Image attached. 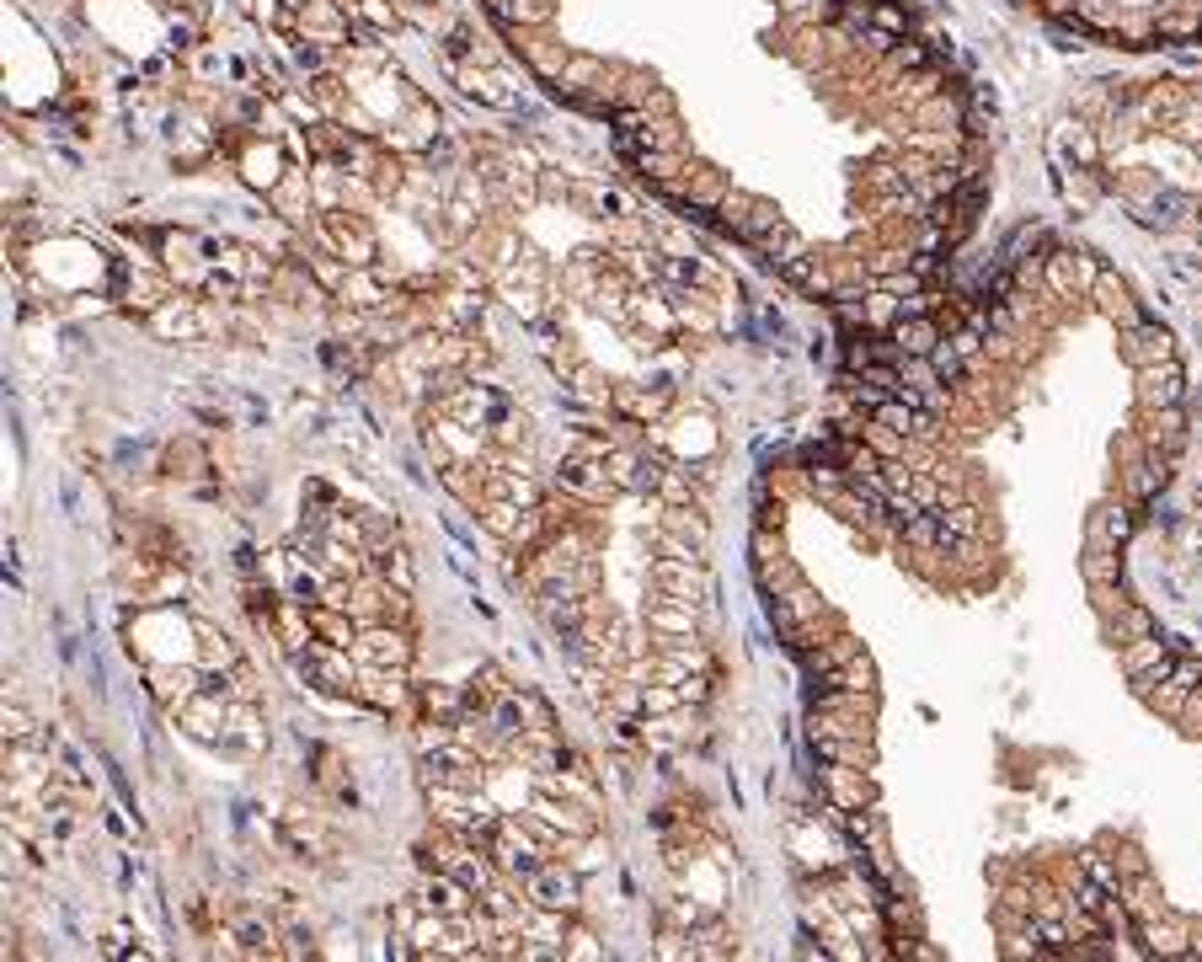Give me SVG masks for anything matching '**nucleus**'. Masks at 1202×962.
<instances>
[{"label":"nucleus","mask_w":1202,"mask_h":962,"mask_svg":"<svg viewBox=\"0 0 1202 962\" xmlns=\"http://www.w3.org/2000/svg\"><path fill=\"white\" fill-rule=\"evenodd\" d=\"M1080 17H1085L1090 27H1112V33H1117V22H1122L1117 11L1106 6V0H1080Z\"/></svg>","instance_id":"8fccbe9b"},{"label":"nucleus","mask_w":1202,"mask_h":962,"mask_svg":"<svg viewBox=\"0 0 1202 962\" xmlns=\"http://www.w3.org/2000/svg\"><path fill=\"white\" fill-rule=\"evenodd\" d=\"M754 551H759V562H775V556H780V540H770V535H754Z\"/></svg>","instance_id":"864d4df0"},{"label":"nucleus","mask_w":1202,"mask_h":962,"mask_svg":"<svg viewBox=\"0 0 1202 962\" xmlns=\"http://www.w3.org/2000/svg\"><path fill=\"white\" fill-rule=\"evenodd\" d=\"M1085 578L1096 583V588H1106V583H1117L1122 578V562H1117V546H1090L1085 551Z\"/></svg>","instance_id":"72a5a7b5"},{"label":"nucleus","mask_w":1202,"mask_h":962,"mask_svg":"<svg viewBox=\"0 0 1202 962\" xmlns=\"http://www.w3.org/2000/svg\"><path fill=\"white\" fill-rule=\"evenodd\" d=\"M941 514V530L946 535H962V540H978V530H983V519H978V508L973 503H962V498H951V503H941L935 508Z\"/></svg>","instance_id":"c85d7f7f"},{"label":"nucleus","mask_w":1202,"mask_h":962,"mask_svg":"<svg viewBox=\"0 0 1202 962\" xmlns=\"http://www.w3.org/2000/svg\"><path fill=\"white\" fill-rule=\"evenodd\" d=\"M823 786H829L834 808H861V802L871 797V786L861 781V770H855V765H834V770H823Z\"/></svg>","instance_id":"aec40b11"},{"label":"nucleus","mask_w":1202,"mask_h":962,"mask_svg":"<svg viewBox=\"0 0 1202 962\" xmlns=\"http://www.w3.org/2000/svg\"><path fill=\"white\" fill-rule=\"evenodd\" d=\"M535 813L561 834V840H588V834H593V813H588V808H572V802L561 797V791H545V786H540Z\"/></svg>","instance_id":"9b49d317"},{"label":"nucleus","mask_w":1202,"mask_h":962,"mask_svg":"<svg viewBox=\"0 0 1202 962\" xmlns=\"http://www.w3.org/2000/svg\"><path fill=\"white\" fill-rule=\"evenodd\" d=\"M647 626L663 631V636H690L695 631V604H679V599H663L647 610Z\"/></svg>","instance_id":"393cba45"},{"label":"nucleus","mask_w":1202,"mask_h":962,"mask_svg":"<svg viewBox=\"0 0 1202 962\" xmlns=\"http://www.w3.org/2000/svg\"><path fill=\"white\" fill-rule=\"evenodd\" d=\"M268 631L278 636V647H284V653H294V658H300V653H310V647L321 642V636H316V626H310V610H305L300 599H289V594L273 604Z\"/></svg>","instance_id":"6e6552de"},{"label":"nucleus","mask_w":1202,"mask_h":962,"mask_svg":"<svg viewBox=\"0 0 1202 962\" xmlns=\"http://www.w3.org/2000/svg\"><path fill=\"white\" fill-rule=\"evenodd\" d=\"M353 658L364 663V669H407V663H412V642H407V631H401V626L374 620V626L358 631Z\"/></svg>","instance_id":"20e7f679"},{"label":"nucleus","mask_w":1202,"mask_h":962,"mask_svg":"<svg viewBox=\"0 0 1202 962\" xmlns=\"http://www.w3.org/2000/svg\"><path fill=\"white\" fill-rule=\"evenodd\" d=\"M1096 294H1101V310H1106V316H1117L1122 321V327H1133V300H1128V284H1122V278H1112V273H1101L1096 278Z\"/></svg>","instance_id":"c756f323"},{"label":"nucleus","mask_w":1202,"mask_h":962,"mask_svg":"<svg viewBox=\"0 0 1202 962\" xmlns=\"http://www.w3.org/2000/svg\"><path fill=\"white\" fill-rule=\"evenodd\" d=\"M1080 877H1090V882H1101L1106 893H1117L1122 898V882H1117V866L1112 861H1101L1096 850H1080Z\"/></svg>","instance_id":"37998d69"},{"label":"nucleus","mask_w":1202,"mask_h":962,"mask_svg":"<svg viewBox=\"0 0 1202 962\" xmlns=\"http://www.w3.org/2000/svg\"><path fill=\"white\" fill-rule=\"evenodd\" d=\"M300 65H310V70H321V65H326V54H321V49H316V43H310V38L300 43Z\"/></svg>","instance_id":"6e6d98bb"},{"label":"nucleus","mask_w":1202,"mask_h":962,"mask_svg":"<svg viewBox=\"0 0 1202 962\" xmlns=\"http://www.w3.org/2000/svg\"><path fill=\"white\" fill-rule=\"evenodd\" d=\"M610 481L620 492H636V498H647V492H658L663 487V471H652V460L647 455H636V449H610Z\"/></svg>","instance_id":"f8f14e48"},{"label":"nucleus","mask_w":1202,"mask_h":962,"mask_svg":"<svg viewBox=\"0 0 1202 962\" xmlns=\"http://www.w3.org/2000/svg\"><path fill=\"white\" fill-rule=\"evenodd\" d=\"M1133 535V514L1122 503H1106L1096 519H1090V546H1122Z\"/></svg>","instance_id":"412c9836"},{"label":"nucleus","mask_w":1202,"mask_h":962,"mask_svg":"<svg viewBox=\"0 0 1202 962\" xmlns=\"http://www.w3.org/2000/svg\"><path fill=\"white\" fill-rule=\"evenodd\" d=\"M417 904L433 909V914H449V920H465V914L476 909V893L465 888L460 877L433 872V877H423V888H417Z\"/></svg>","instance_id":"9d476101"},{"label":"nucleus","mask_w":1202,"mask_h":962,"mask_svg":"<svg viewBox=\"0 0 1202 962\" xmlns=\"http://www.w3.org/2000/svg\"><path fill=\"white\" fill-rule=\"evenodd\" d=\"M893 343H898L903 359H930L935 343H941V332H935V321H925V316H898Z\"/></svg>","instance_id":"f3484780"},{"label":"nucleus","mask_w":1202,"mask_h":962,"mask_svg":"<svg viewBox=\"0 0 1202 962\" xmlns=\"http://www.w3.org/2000/svg\"><path fill=\"white\" fill-rule=\"evenodd\" d=\"M850 658H861V642H855V636H845V631H839V636H829V642H818V647H807V653H802V663H807V674H813V679H829V674H839Z\"/></svg>","instance_id":"dca6fc26"},{"label":"nucleus","mask_w":1202,"mask_h":962,"mask_svg":"<svg viewBox=\"0 0 1202 962\" xmlns=\"http://www.w3.org/2000/svg\"><path fill=\"white\" fill-rule=\"evenodd\" d=\"M930 369H935L941 380H962V375H967V359H962L957 348H951V337H941V343H935V353H930Z\"/></svg>","instance_id":"a18cd8bd"},{"label":"nucleus","mask_w":1202,"mask_h":962,"mask_svg":"<svg viewBox=\"0 0 1202 962\" xmlns=\"http://www.w3.org/2000/svg\"><path fill=\"white\" fill-rule=\"evenodd\" d=\"M951 348H957L962 359H973V353L983 348V337H978V332H957V337H951Z\"/></svg>","instance_id":"603ef678"},{"label":"nucleus","mask_w":1202,"mask_h":962,"mask_svg":"<svg viewBox=\"0 0 1202 962\" xmlns=\"http://www.w3.org/2000/svg\"><path fill=\"white\" fill-rule=\"evenodd\" d=\"M150 690L161 695V701H166L171 711H177V706L187 701V695H198V690H204V679H198L193 669H150Z\"/></svg>","instance_id":"6ab92c4d"},{"label":"nucleus","mask_w":1202,"mask_h":962,"mask_svg":"<svg viewBox=\"0 0 1202 962\" xmlns=\"http://www.w3.org/2000/svg\"><path fill=\"white\" fill-rule=\"evenodd\" d=\"M823 685H839V690H855V695H877V669H871V658H850L839 674H829Z\"/></svg>","instance_id":"7c9ffc66"},{"label":"nucleus","mask_w":1202,"mask_h":962,"mask_svg":"<svg viewBox=\"0 0 1202 962\" xmlns=\"http://www.w3.org/2000/svg\"><path fill=\"white\" fill-rule=\"evenodd\" d=\"M813 749L829 759V765H855V770L871 765V743L866 738H818L813 733Z\"/></svg>","instance_id":"a878e982"},{"label":"nucleus","mask_w":1202,"mask_h":962,"mask_svg":"<svg viewBox=\"0 0 1202 962\" xmlns=\"http://www.w3.org/2000/svg\"><path fill=\"white\" fill-rule=\"evenodd\" d=\"M524 898L535 909H561V914H572L577 909V872H567L561 861H545L540 872H529L524 877Z\"/></svg>","instance_id":"423d86ee"},{"label":"nucleus","mask_w":1202,"mask_h":962,"mask_svg":"<svg viewBox=\"0 0 1202 962\" xmlns=\"http://www.w3.org/2000/svg\"><path fill=\"white\" fill-rule=\"evenodd\" d=\"M177 717V727H187L198 743H225V727H230V695L204 685L198 695H187V701L171 711Z\"/></svg>","instance_id":"7ed1b4c3"},{"label":"nucleus","mask_w":1202,"mask_h":962,"mask_svg":"<svg viewBox=\"0 0 1202 962\" xmlns=\"http://www.w3.org/2000/svg\"><path fill=\"white\" fill-rule=\"evenodd\" d=\"M519 695V711H524V738L529 733H551V706L540 701V695H529V690H513Z\"/></svg>","instance_id":"c03bdc74"},{"label":"nucleus","mask_w":1202,"mask_h":962,"mask_svg":"<svg viewBox=\"0 0 1202 962\" xmlns=\"http://www.w3.org/2000/svg\"><path fill=\"white\" fill-rule=\"evenodd\" d=\"M1138 375H1144V385H1138V401H1144V407L1149 412H1160V407H1176V401H1181V369L1176 364H1149V369H1138Z\"/></svg>","instance_id":"2eb2a0df"},{"label":"nucleus","mask_w":1202,"mask_h":962,"mask_svg":"<svg viewBox=\"0 0 1202 962\" xmlns=\"http://www.w3.org/2000/svg\"><path fill=\"white\" fill-rule=\"evenodd\" d=\"M246 952H273V925L257 920V914H246V920H236V930H230Z\"/></svg>","instance_id":"ea45409f"},{"label":"nucleus","mask_w":1202,"mask_h":962,"mask_svg":"<svg viewBox=\"0 0 1202 962\" xmlns=\"http://www.w3.org/2000/svg\"><path fill=\"white\" fill-rule=\"evenodd\" d=\"M460 91H465V97H481L487 107H503V113H513V107H519V97H513V91H503V81H497V75H487V70H460Z\"/></svg>","instance_id":"4be33fe9"},{"label":"nucleus","mask_w":1202,"mask_h":962,"mask_svg":"<svg viewBox=\"0 0 1202 962\" xmlns=\"http://www.w3.org/2000/svg\"><path fill=\"white\" fill-rule=\"evenodd\" d=\"M358 701H369L374 711H396L407 701V669H364L358 663Z\"/></svg>","instance_id":"ddd939ff"},{"label":"nucleus","mask_w":1202,"mask_h":962,"mask_svg":"<svg viewBox=\"0 0 1202 962\" xmlns=\"http://www.w3.org/2000/svg\"><path fill=\"white\" fill-rule=\"evenodd\" d=\"M0 727H6V743H27V738H38V733H43V727L33 722V711H27V706H17V701L6 706V717H0Z\"/></svg>","instance_id":"79ce46f5"},{"label":"nucleus","mask_w":1202,"mask_h":962,"mask_svg":"<svg viewBox=\"0 0 1202 962\" xmlns=\"http://www.w3.org/2000/svg\"><path fill=\"white\" fill-rule=\"evenodd\" d=\"M1138 930H1144V941H1149V952H1160V957H1176V952H1186V930L1181 925H1160V920H1154V914H1144V920H1138Z\"/></svg>","instance_id":"2f4dec72"},{"label":"nucleus","mask_w":1202,"mask_h":962,"mask_svg":"<svg viewBox=\"0 0 1202 962\" xmlns=\"http://www.w3.org/2000/svg\"><path fill=\"white\" fill-rule=\"evenodd\" d=\"M716 209H722V225H727V230H738V236H748V241L770 236V230L780 225L775 204H764V198H748V193H727Z\"/></svg>","instance_id":"1a4fd4ad"},{"label":"nucleus","mask_w":1202,"mask_h":962,"mask_svg":"<svg viewBox=\"0 0 1202 962\" xmlns=\"http://www.w3.org/2000/svg\"><path fill=\"white\" fill-rule=\"evenodd\" d=\"M652 588L663 599H679V604H706L711 599V578L700 572V562H679V556H658L652 562Z\"/></svg>","instance_id":"39448f33"},{"label":"nucleus","mask_w":1202,"mask_h":962,"mask_svg":"<svg viewBox=\"0 0 1202 962\" xmlns=\"http://www.w3.org/2000/svg\"><path fill=\"white\" fill-rule=\"evenodd\" d=\"M171 6H182V11H187V6H198V0H171Z\"/></svg>","instance_id":"13d9d810"},{"label":"nucleus","mask_w":1202,"mask_h":962,"mask_svg":"<svg viewBox=\"0 0 1202 962\" xmlns=\"http://www.w3.org/2000/svg\"><path fill=\"white\" fill-rule=\"evenodd\" d=\"M636 166H642V177H652V182H679V172H684L679 150H642Z\"/></svg>","instance_id":"f704fd0d"},{"label":"nucleus","mask_w":1202,"mask_h":962,"mask_svg":"<svg viewBox=\"0 0 1202 962\" xmlns=\"http://www.w3.org/2000/svg\"><path fill=\"white\" fill-rule=\"evenodd\" d=\"M225 749H241V754H257L262 749V727L252 717V706L230 701V727H225Z\"/></svg>","instance_id":"b1692460"},{"label":"nucleus","mask_w":1202,"mask_h":962,"mask_svg":"<svg viewBox=\"0 0 1202 962\" xmlns=\"http://www.w3.org/2000/svg\"><path fill=\"white\" fill-rule=\"evenodd\" d=\"M198 642H204V663H209V674H220V669H230V663H236V647L225 642V631L198 626Z\"/></svg>","instance_id":"58836bf2"},{"label":"nucleus","mask_w":1202,"mask_h":962,"mask_svg":"<svg viewBox=\"0 0 1202 962\" xmlns=\"http://www.w3.org/2000/svg\"><path fill=\"white\" fill-rule=\"evenodd\" d=\"M1122 359H1128L1133 369L1165 364V359H1170V332L1154 327V321H1133V327L1122 332Z\"/></svg>","instance_id":"4468645a"},{"label":"nucleus","mask_w":1202,"mask_h":962,"mask_svg":"<svg viewBox=\"0 0 1202 962\" xmlns=\"http://www.w3.org/2000/svg\"><path fill=\"white\" fill-rule=\"evenodd\" d=\"M898 535H903V546H914V551H935V540H941V514L925 508V514H914L909 524H898Z\"/></svg>","instance_id":"473e14b6"},{"label":"nucleus","mask_w":1202,"mask_h":962,"mask_svg":"<svg viewBox=\"0 0 1202 962\" xmlns=\"http://www.w3.org/2000/svg\"><path fill=\"white\" fill-rule=\"evenodd\" d=\"M155 332H161V337H198V316H193V310L166 305V310H155Z\"/></svg>","instance_id":"a19ab883"},{"label":"nucleus","mask_w":1202,"mask_h":962,"mask_svg":"<svg viewBox=\"0 0 1202 962\" xmlns=\"http://www.w3.org/2000/svg\"><path fill=\"white\" fill-rule=\"evenodd\" d=\"M342 300L358 305V310H380V305H385V289H380V278L353 273V278H342Z\"/></svg>","instance_id":"e433bc0d"},{"label":"nucleus","mask_w":1202,"mask_h":962,"mask_svg":"<svg viewBox=\"0 0 1202 962\" xmlns=\"http://www.w3.org/2000/svg\"><path fill=\"white\" fill-rule=\"evenodd\" d=\"M684 711L679 685H642V717H674Z\"/></svg>","instance_id":"4c0bfd02"},{"label":"nucleus","mask_w":1202,"mask_h":962,"mask_svg":"<svg viewBox=\"0 0 1202 962\" xmlns=\"http://www.w3.org/2000/svg\"><path fill=\"white\" fill-rule=\"evenodd\" d=\"M759 578H764V588H770V594H786L791 583H802V578H796V567H791V562H780V556L759 567Z\"/></svg>","instance_id":"de8ad7c7"},{"label":"nucleus","mask_w":1202,"mask_h":962,"mask_svg":"<svg viewBox=\"0 0 1202 962\" xmlns=\"http://www.w3.org/2000/svg\"><path fill=\"white\" fill-rule=\"evenodd\" d=\"M556 487L572 492V498H583V503H604L615 492V481H610V465H604V460L567 455V460H561V471H556Z\"/></svg>","instance_id":"0eeeda50"},{"label":"nucleus","mask_w":1202,"mask_h":962,"mask_svg":"<svg viewBox=\"0 0 1202 962\" xmlns=\"http://www.w3.org/2000/svg\"><path fill=\"white\" fill-rule=\"evenodd\" d=\"M300 674H305L316 690H326V695H353V690H358V658H353V647L316 642L310 653H300Z\"/></svg>","instance_id":"f03ea898"},{"label":"nucleus","mask_w":1202,"mask_h":962,"mask_svg":"<svg viewBox=\"0 0 1202 962\" xmlns=\"http://www.w3.org/2000/svg\"><path fill=\"white\" fill-rule=\"evenodd\" d=\"M684 198L706 209V204H722V198H727V188H722V177H716V172H700V177L690 182V193H684Z\"/></svg>","instance_id":"49530a36"},{"label":"nucleus","mask_w":1202,"mask_h":962,"mask_svg":"<svg viewBox=\"0 0 1202 962\" xmlns=\"http://www.w3.org/2000/svg\"><path fill=\"white\" fill-rule=\"evenodd\" d=\"M567 957H599V946H593L588 936H572V946H567Z\"/></svg>","instance_id":"4d7b16f0"},{"label":"nucleus","mask_w":1202,"mask_h":962,"mask_svg":"<svg viewBox=\"0 0 1202 962\" xmlns=\"http://www.w3.org/2000/svg\"><path fill=\"white\" fill-rule=\"evenodd\" d=\"M1165 487V460H1149V465H1138L1133 471V492L1138 498H1154V492Z\"/></svg>","instance_id":"09e8293b"},{"label":"nucleus","mask_w":1202,"mask_h":962,"mask_svg":"<svg viewBox=\"0 0 1202 962\" xmlns=\"http://www.w3.org/2000/svg\"><path fill=\"white\" fill-rule=\"evenodd\" d=\"M332 236H337V246H342V257L353 262V268H369V257H374V236L358 220H332Z\"/></svg>","instance_id":"5701e85b"},{"label":"nucleus","mask_w":1202,"mask_h":962,"mask_svg":"<svg viewBox=\"0 0 1202 962\" xmlns=\"http://www.w3.org/2000/svg\"><path fill=\"white\" fill-rule=\"evenodd\" d=\"M540 840H535V834H529L524 829V818H503V824H497L492 834H487V856H492V866H497V872H503V877H529V872H540Z\"/></svg>","instance_id":"f257e3e1"},{"label":"nucleus","mask_w":1202,"mask_h":962,"mask_svg":"<svg viewBox=\"0 0 1202 962\" xmlns=\"http://www.w3.org/2000/svg\"><path fill=\"white\" fill-rule=\"evenodd\" d=\"M887 65H893V70H914V65H925V49H914V43H898V49L887 54Z\"/></svg>","instance_id":"3c124183"},{"label":"nucleus","mask_w":1202,"mask_h":962,"mask_svg":"<svg viewBox=\"0 0 1202 962\" xmlns=\"http://www.w3.org/2000/svg\"><path fill=\"white\" fill-rule=\"evenodd\" d=\"M759 246L780 262V268H786V262H796V257H807V241L796 236V230H786V225H775L770 236H759Z\"/></svg>","instance_id":"c9c22d12"},{"label":"nucleus","mask_w":1202,"mask_h":962,"mask_svg":"<svg viewBox=\"0 0 1202 962\" xmlns=\"http://www.w3.org/2000/svg\"><path fill=\"white\" fill-rule=\"evenodd\" d=\"M310 626H316V636L332 642V647H353L358 631H364L348 610H332V604H316V610H310Z\"/></svg>","instance_id":"a211bd4d"},{"label":"nucleus","mask_w":1202,"mask_h":962,"mask_svg":"<svg viewBox=\"0 0 1202 962\" xmlns=\"http://www.w3.org/2000/svg\"><path fill=\"white\" fill-rule=\"evenodd\" d=\"M663 530H668V535H679V540H684V546H690L695 556L706 551V519H700V514H690L684 503H674V508L663 514Z\"/></svg>","instance_id":"cd10ccee"},{"label":"nucleus","mask_w":1202,"mask_h":962,"mask_svg":"<svg viewBox=\"0 0 1202 962\" xmlns=\"http://www.w3.org/2000/svg\"><path fill=\"white\" fill-rule=\"evenodd\" d=\"M284 840H289L294 850H305V856H326V850H332L326 829L316 824V818H305V813H289V818H284Z\"/></svg>","instance_id":"bb28decb"},{"label":"nucleus","mask_w":1202,"mask_h":962,"mask_svg":"<svg viewBox=\"0 0 1202 962\" xmlns=\"http://www.w3.org/2000/svg\"><path fill=\"white\" fill-rule=\"evenodd\" d=\"M166 49H171V54H177V49H193V27H187V22L171 27V43H166Z\"/></svg>","instance_id":"5fc2aeb1"}]
</instances>
